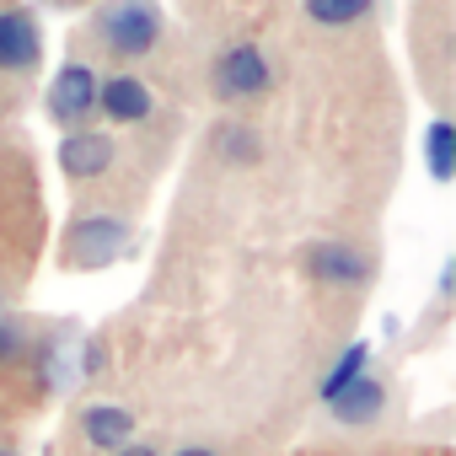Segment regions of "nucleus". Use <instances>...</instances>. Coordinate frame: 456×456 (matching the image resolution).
Here are the masks:
<instances>
[{"label":"nucleus","instance_id":"nucleus-15","mask_svg":"<svg viewBox=\"0 0 456 456\" xmlns=\"http://www.w3.org/2000/svg\"><path fill=\"white\" fill-rule=\"evenodd\" d=\"M12 354H22V333L12 322H0V360H12Z\"/></svg>","mask_w":456,"mask_h":456},{"label":"nucleus","instance_id":"nucleus-4","mask_svg":"<svg viewBox=\"0 0 456 456\" xmlns=\"http://www.w3.org/2000/svg\"><path fill=\"white\" fill-rule=\"evenodd\" d=\"M92 108H97V76H92V65H65V70L54 76V86H49V113H54V124L76 129Z\"/></svg>","mask_w":456,"mask_h":456},{"label":"nucleus","instance_id":"nucleus-9","mask_svg":"<svg viewBox=\"0 0 456 456\" xmlns=\"http://www.w3.org/2000/svg\"><path fill=\"white\" fill-rule=\"evenodd\" d=\"M97 108H102L113 124H140V118H151L156 97H151L145 81H134V76H113V81H97Z\"/></svg>","mask_w":456,"mask_h":456},{"label":"nucleus","instance_id":"nucleus-16","mask_svg":"<svg viewBox=\"0 0 456 456\" xmlns=\"http://www.w3.org/2000/svg\"><path fill=\"white\" fill-rule=\"evenodd\" d=\"M113 456H161V451H156V445H140V440H129V445H118Z\"/></svg>","mask_w":456,"mask_h":456},{"label":"nucleus","instance_id":"nucleus-7","mask_svg":"<svg viewBox=\"0 0 456 456\" xmlns=\"http://www.w3.org/2000/svg\"><path fill=\"white\" fill-rule=\"evenodd\" d=\"M306 264H312V280H322V285H365L370 280V258L349 242H317Z\"/></svg>","mask_w":456,"mask_h":456},{"label":"nucleus","instance_id":"nucleus-3","mask_svg":"<svg viewBox=\"0 0 456 456\" xmlns=\"http://www.w3.org/2000/svg\"><path fill=\"white\" fill-rule=\"evenodd\" d=\"M269 60L253 49V44H237V49H225L220 65H215V92L225 102H237V97H264L269 92Z\"/></svg>","mask_w":456,"mask_h":456},{"label":"nucleus","instance_id":"nucleus-11","mask_svg":"<svg viewBox=\"0 0 456 456\" xmlns=\"http://www.w3.org/2000/svg\"><path fill=\"white\" fill-rule=\"evenodd\" d=\"M424 156H429V177H435V183H451V177H456V129H451L445 118L429 124Z\"/></svg>","mask_w":456,"mask_h":456},{"label":"nucleus","instance_id":"nucleus-1","mask_svg":"<svg viewBox=\"0 0 456 456\" xmlns=\"http://www.w3.org/2000/svg\"><path fill=\"white\" fill-rule=\"evenodd\" d=\"M97 33L113 54L145 60L161 38V12H156V0H113V6L97 12Z\"/></svg>","mask_w":456,"mask_h":456},{"label":"nucleus","instance_id":"nucleus-2","mask_svg":"<svg viewBox=\"0 0 456 456\" xmlns=\"http://www.w3.org/2000/svg\"><path fill=\"white\" fill-rule=\"evenodd\" d=\"M124 248H129V225L113 215H86L65 232V264H76V269H102Z\"/></svg>","mask_w":456,"mask_h":456},{"label":"nucleus","instance_id":"nucleus-12","mask_svg":"<svg viewBox=\"0 0 456 456\" xmlns=\"http://www.w3.org/2000/svg\"><path fill=\"white\" fill-rule=\"evenodd\" d=\"M365 365H370V344H349V349L338 354V365L322 376V403H333V397H338L354 376H365Z\"/></svg>","mask_w":456,"mask_h":456},{"label":"nucleus","instance_id":"nucleus-6","mask_svg":"<svg viewBox=\"0 0 456 456\" xmlns=\"http://www.w3.org/2000/svg\"><path fill=\"white\" fill-rule=\"evenodd\" d=\"M38 49H44V33H38V17L28 6L0 12V70H33Z\"/></svg>","mask_w":456,"mask_h":456},{"label":"nucleus","instance_id":"nucleus-13","mask_svg":"<svg viewBox=\"0 0 456 456\" xmlns=\"http://www.w3.org/2000/svg\"><path fill=\"white\" fill-rule=\"evenodd\" d=\"M370 6H376V0H306V17L322 22V28H349V22H360Z\"/></svg>","mask_w":456,"mask_h":456},{"label":"nucleus","instance_id":"nucleus-8","mask_svg":"<svg viewBox=\"0 0 456 456\" xmlns=\"http://www.w3.org/2000/svg\"><path fill=\"white\" fill-rule=\"evenodd\" d=\"M328 408H333V419H338V424L365 429V424H376V419L387 413V387L365 370V376H354V381H349V387L328 403Z\"/></svg>","mask_w":456,"mask_h":456},{"label":"nucleus","instance_id":"nucleus-10","mask_svg":"<svg viewBox=\"0 0 456 456\" xmlns=\"http://www.w3.org/2000/svg\"><path fill=\"white\" fill-rule=\"evenodd\" d=\"M81 435H86V445H97V451H118V445L134 440V413L118 408V403H97V408L81 413Z\"/></svg>","mask_w":456,"mask_h":456},{"label":"nucleus","instance_id":"nucleus-17","mask_svg":"<svg viewBox=\"0 0 456 456\" xmlns=\"http://www.w3.org/2000/svg\"><path fill=\"white\" fill-rule=\"evenodd\" d=\"M177 456H215V451H204V445H188V451H177Z\"/></svg>","mask_w":456,"mask_h":456},{"label":"nucleus","instance_id":"nucleus-5","mask_svg":"<svg viewBox=\"0 0 456 456\" xmlns=\"http://www.w3.org/2000/svg\"><path fill=\"white\" fill-rule=\"evenodd\" d=\"M60 167H65L70 183H92V177H102V172L113 167V140L97 134V129H65V140H60Z\"/></svg>","mask_w":456,"mask_h":456},{"label":"nucleus","instance_id":"nucleus-18","mask_svg":"<svg viewBox=\"0 0 456 456\" xmlns=\"http://www.w3.org/2000/svg\"><path fill=\"white\" fill-rule=\"evenodd\" d=\"M0 456H12V451H0Z\"/></svg>","mask_w":456,"mask_h":456},{"label":"nucleus","instance_id":"nucleus-14","mask_svg":"<svg viewBox=\"0 0 456 456\" xmlns=\"http://www.w3.org/2000/svg\"><path fill=\"white\" fill-rule=\"evenodd\" d=\"M220 140H225V156L232 161H258V134L253 129H225Z\"/></svg>","mask_w":456,"mask_h":456}]
</instances>
